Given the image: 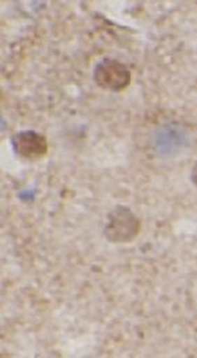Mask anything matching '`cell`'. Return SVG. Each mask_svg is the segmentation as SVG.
<instances>
[{
	"instance_id": "3957f363",
	"label": "cell",
	"mask_w": 197,
	"mask_h": 358,
	"mask_svg": "<svg viewBox=\"0 0 197 358\" xmlns=\"http://www.w3.org/2000/svg\"><path fill=\"white\" fill-rule=\"evenodd\" d=\"M130 69L121 61L115 59H104L96 64L94 70V80L103 90L110 92H122L131 84Z\"/></svg>"
},
{
	"instance_id": "5b68a950",
	"label": "cell",
	"mask_w": 197,
	"mask_h": 358,
	"mask_svg": "<svg viewBox=\"0 0 197 358\" xmlns=\"http://www.w3.org/2000/svg\"><path fill=\"white\" fill-rule=\"evenodd\" d=\"M191 180L194 184L195 187L197 188V162L195 164L194 167L191 169Z\"/></svg>"
},
{
	"instance_id": "277c9868",
	"label": "cell",
	"mask_w": 197,
	"mask_h": 358,
	"mask_svg": "<svg viewBox=\"0 0 197 358\" xmlns=\"http://www.w3.org/2000/svg\"><path fill=\"white\" fill-rule=\"evenodd\" d=\"M10 143L17 156L31 162L42 159L49 151L47 138L36 131H18L10 138Z\"/></svg>"
},
{
	"instance_id": "7a4b0ae2",
	"label": "cell",
	"mask_w": 197,
	"mask_h": 358,
	"mask_svg": "<svg viewBox=\"0 0 197 358\" xmlns=\"http://www.w3.org/2000/svg\"><path fill=\"white\" fill-rule=\"evenodd\" d=\"M189 141V132L185 127L177 122H170L156 129L152 147L160 158H171L182 152Z\"/></svg>"
},
{
	"instance_id": "6da1fadb",
	"label": "cell",
	"mask_w": 197,
	"mask_h": 358,
	"mask_svg": "<svg viewBox=\"0 0 197 358\" xmlns=\"http://www.w3.org/2000/svg\"><path fill=\"white\" fill-rule=\"evenodd\" d=\"M141 231V221L130 208L117 206L108 214L104 237L112 243H132Z\"/></svg>"
}]
</instances>
